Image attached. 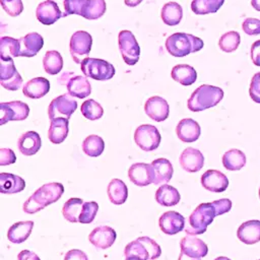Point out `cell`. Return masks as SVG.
I'll list each match as a JSON object with an SVG mask.
<instances>
[{
	"label": "cell",
	"instance_id": "7",
	"mask_svg": "<svg viewBox=\"0 0 260 260\" xmlns=\"http://www.w3.org/2000/svg\"><path fill=\"white\" fill-rule=\"evenodd\" d=\"M119 49L124 62L130 66L135 65L139 60L140 47L130 30H121L118 36Z\"/></svg>",
	"mask_w": 260,
	"mask_h": 260
},
{
	"label": "cell",
	"instance_id": "4",
	"mask_svg": "<svg viewBox=\"0 0 260 260\" xmlns=\"http://www.w3.org/2000/svg\"><path fill=\"white\" fill-rule=\"evenodd\" d=\"M223 98L220 87L202 84L197 87L188 100V109L192 112H201L216 106Z\"/></svg>",
	"mask_w": 260,
	"mask_h": 260
},
{
	"label": "cell",
	"instance_id": "31",
	"mask_svg": "<svg viewBox=\"0 0 260 260\" xmlns=\"http://www.w3.org/2000/svg\"><path fill=\"white\" fill-rule=\"evenodd\" d=\"M171 75L175 81L183 85H191L197 79L196 70L187 64H179L174 66Z\"/></svg>",
	"mask_w": 260,
	"mask_h": 260
},
{
	"label": "cell",
	"instance_id": "39",
	"mask_svg": "<svg viewBox=\"0 0 260 260\" xmlns=\"http://www.w3.org/2000/svg\"><path fill=\"white\" fill-rule=\"evenodd\" d=\"M105 149V142L102 137L98 135H88L82 142V150L88 156H99Z\"/></svg>",
	"mask_w": 260,
	"mask_h": 260
},
{
	"label": "cell",
	"instance_id": "37",
	"mask_svg": "<svg viewBox=\"0 0 260 260\" xmlns=\"http://www.w3.org/2000/svg\"><path fill=\"white\" fill-rule=\"evenodd\" d=\"M83 200L80 198H70L68 199L62 208V214L70 222H77L79 215L82 211Z\"/></svg>",
	"mask_w": 260,
	"mask_h": 260
},
{
	"label": "cell",
	"instance_id": "27",
	"mask_svg": "<svg viewBox=\"0 0 260 260\" xmlns=\"http://www.w3.org/2000/svg\"><path fill=\"white\" fill-rule=\"evenodd\" d=\"M66 87L69 94L78 99H84L91 92V86L88 79L81 75L72 76L67 82Z\"/></svg>",
	"mask_w": 260,
	"mask_h": 260
},
{
	"label": "cell",
	"instance_id": "8",
	"mask_svg": "<svg viewBox=\"0 0 260 260\" xmlns=\"http://www.w3.org/2000/svg\"><path fill=\"white\" fill-rule=\"evenodd\" d=\"M92 45L91 36L84 30H77L70 39V54L75 63L80 64L87 58Z\"/></svg>",
	"mask_w": 260,
	"mask_h": 260
},
{
	"label": "cell",
	"instance_id": "16",
	"mask_svg": "<svg viewBox=\"0 0 260 260\" xmlns=\"http://www.w3.org/2000/svg\"><path fill=\"white\" fill-rule=\"evenodd\" d=\"M144 111L150 119L155 122H162L169 117L170 108L165 99L154 95L145 102Z\"/></svg>",
	"mask_w": 260,
	"mask_h": 260
},
{
	"label": "cell",
	"instance_id": "46",
	"mask_svg": "<svg viewBox=\"0 0 260 260\" xmlns=\"http://www.w3.org/2000/svg\"><path fill=\"white\" fill-rule=\"evenodd\" d=\"M2 8L10 16H18L23 10L21 0H0Z\"/></svg>",
	"mask_w": 260,
	"mask_h": 260
},
{
	"label": "cell",
	"instance_id": "18",
	"mask_svg": "<svg viewBox=\"0 0 260 260\" xmlns=\"http://www.w3.org/2000/svg\"><path fill=\"white\" fill-rule=\"evenodd\" d=\"M201 184L210 192L220 193L228 188L229 179L217 170H208L201 176Z\"/></svg>",
	"mask_w": 260,
	"mask_h": 260
},
{
	"label": "cell",
	"instance_id": "20",
	"mask_svg": "<svg viewBox=\"0 0 260 260\" xmlns=\"http://www.w3.org/2000/svg\"><path fill=\"white\" fill-rule=\"evenodd\" d=\"M180 165L183 170L189 173H195L200 171L204 166V156L200 150L187 147L180 155Z\"/></svg>",
	"mask_w": 260,
	"mask_h": 260
},
{
	"label": "cell",
	"instance_id": "55",
	"mask_svg": "<svg viewBox=\"0 0 260 260\" xmlns=\"http://www.w3.org/2000/svg\"><path fill=\"white\" fill-rule=\"evenodd\" d=\"M251 4L254 9L260 11V0H251Z\"/></svg>",
	"mask_w": 260,
	"mask_h": 260
},
{
	"label": "cell",
	"instance_id": "40",
	"mask_svg": "<svg viewBox=\"0 0 260 260\" xmlns=\"http://www.w3.org/2000/svg\"><path fill=\"white\" fill-rule=\"evenodd\" d=\"M224 0H193L191 9L195 14L203 15L216 12L223 4Z\"/></svg>",
	"mask_w": 260,
	"mask_h": 260
},
{
	"label": "cell",
	"instance_id": "9",
	"mask_svg": "<svg viewBox=\"0 0 260 260\" xmlns=\"http://www.w3.org/2000/svg\"><path fill=\"white\" fill-rule=\"evenodd\" d=\"M73 98L74 96L69 93H64L52 100L48 108L50 120L55 118L69 119L77 109V102Z\"/></svg>",
	"mask_w": 260,
	"mask_h": 260
},
{
	"label": "cell",
	"instance_id": "56",
	"mask_svg": "<svg viewBox=\"0 0 260 260\" xmlns=\"http://www.w3.org/2000/svg\"><path fill=\"white\" fill-rule=\"evenodd\" d=\"M178 260H200V258H190V257H187V256H184V255L180 254Z\"/></svg>",
	"mask_w": 260,
	"mask_h": 260
},
{
	"label": "cell",
	"instance_id": "44",
	"mask_svg": "<svg viewBox=\"0 0 260 260\" xmlns=\"http://www.w3.org/2000/svg\"><path fill=\"white\" fill-rule=\"evenodd\" d=\"M99 210V205L96 202L94 201H90V202H84L83 203V207H82V211L79 215V219L78 222L80 223H90Z\"/></svg>",
	"mask_w": 260,
	"mask_h": 260
},
{
	"label": "cell",
	"instance_id": "57",
	"mask_svg": "<svg viewBox=\"0 0 260 260\" xmlns=\"http://www.w3.org/2000/svg\"><path fill=\"white\" fill-rule=\"evenodd\" d=\"M214 260H231V259L228 258V257H224V256H219V257L215 258Z\"/></svg>",
	"mask_w": 260,
	"mask_h": 260
},
{
	"label": "cell",
	"instance_id": "59",
	"mask_svg": "<svg viewBox=\"0 0 260 260\" xmlns=\"http://www.w3.org/2000/svg\"><path fill=\"white\" fill-rule=\"evenodd\" d=\"M259 197H260V188H259Z\"/></svg>",
	"mask_w": 260,
	"mask_h": 260
},
{
	"label": "cell",
	"instance_id": "21",
	"mask_svg": "<svg viewBox=\"0 0 260 260\" xmlns=\"http://www.w3.org/2000/svg\"><path fill=\"white\" fill-rule=\"evenodd\" d=\"M19 40L21 57H35L44 46V39L38 32H29Z\"/></svg>",
	"mask_w": 260,
	"mask_h": 260
},
{
	"label": "cell",
	"instance_id": "52",
	"mask_svg": "<svg viewBox=\"0 0 260 260\" xmlns=\"http://www.w3.org/2000/svg\"><path fill=\"white\" fill-rule=\"evenodd\" d=\"M17 260H41V259L36 253L30 252L28 250H22L17 255Z\"/></svg>",
	"mask_w": 260,
	"mask_h": 260
},
{
	"label": "cell",
	"instance_id": "30",
	"mask_svg": "<svg viewBox=\"0 0 260 260\" xmlns=\"http://www.w3.org/2000/svg\"><path fill=\"white\" fill-rule=\"evenodd\" d=\"M68 119L55 118L51 120L48 130V138L52 143H62L68 135Z\"/></svg>",
	"mask_w": 260,
	"mask_h": 260
},
{
	"label": "cell",
	"instance_id": "49",
	"mask_svg": "<svg viewBox=\"0 0 260 260\" xmlns=\"http://www.w3.org/2000/svg\"><path fill=\"white\" fill-rule=\"evenodd\" d=\"M16 160V156L13 150L9 148H1L0 149V166H7L14 164Z\"/></svg>",
	"mask_w": 260,
	"mask_h": 260
},
{
	"label": "cell",
	"instance_id": "41",
	"mask_svg": "<svg viewBox=\"0 0 260 260\" xmlns=\"http://www.w3.org/2000/svg\"><path fill=\"white\" fill-rule=\"evenodd\" d=\"M107 5L105 0H87L81 16L86 19H98L106 12Z\"/></svg>",
	"mask_w": 260,
	"mask_h": 260
},
{
	"label": "cell",
	"instance_id": "12",
	"mask_svg": "<svg viewBox=\"0 0 260 260\" xmlns=\"http://www.w3.org/2000/svg\"><path fill=\"white\" fill-rule=\"evenodd\" d=\"M0 83L8 90H17L22 84V78L15 68L13 60L2 61L0 64Z\"/></svg>",
	"mask_w": 260,
	"mask_h": 260
},
{
	"label": "cell",
	"instance_id": "35",
	"mask_svg": "<svg viewBox=\"0 0 260 260\" xmlns=\"http://www.w3.org/2000/svg\"><path fill=\"white\" fill-rule=\"evenodd\" d=\"M160 17L162 21L168 25L179 24L183 17L182 6L177 2L166 3L161 8Z\"/></svg>",
	"mask_w": 260,
	"mask_h": 260
},
{
	"label": "cell",
	"instance_id": "13",
	"mask_svg": "<svg viewBox=\"0 0 260 260\" xmlns=\"http://www.w3.org/2000/svg\"><path fill=\"white\" fill-rule=\"evenodd\" d=\"M36 16L41 23L45 25H51L60 17H64V13L61 11L57 1L46 0L38 5Z\"/></svg>",
	"mask_w": 260,
	"mask_h": 260
},
{
	"label": "cell",
	"instance_id": "29",
	"mask_svg": "<svg viewBox=\"0 0 260 260\" xmlns=\"http://www.w3.org/2000/svg\"><path fill=\"white\" fill-rule=\"evenodd\" d=\"M25 188V182L19 176L1 173L0 174V192L2 194H14L21 192Z\"/></svg>",
	"mask_w": 260,
	"mask_h": 260
},
{
	"label": "cell",
	"instance_id": "14",
	"mask_svg": "<svg viewBox=\"0 0 260 260\" xmlns=\"http://www.w3.org/2000/svg\"><path fill=\"white\" fill-rule=\"evenodd\" d=\"M180 248V254L190 258H202L206 256L208 252L207 245L201 239L191 235H188L181 240Z\"/></svg>",
	"mask_w": 260,
	"mask_h": 260
},
{
	"label": "cell",
	"instance_id": "19",
	"mask_svg": "<svg viewBox=\"0 0 260 260\" xmlns=\"http://www.w3.org/2000/svg\"><path fill=\"white\" fill-rule=\"evenodd\" d=\"M128 177L130 181L138 187H144L153 183L151 166L148 164H133L128 170Z\"/></svg>",
	"mask_w": 260,
	"mask_h": 260
},
{
	"label": "cell",
	"instance_id": "51",
	"mask_svg": "<svg viewBox=\"0 0 260 260\" xmlns=\"http://www.w3.org/2000/svg\"><path fill=\"white\" fill-rule=\"evenodd\" d=\"M251 59L256 66H260V40L254 42L251 46Z\"/></svg>",
	"mask_w": 260,
	"mask_h": 260
},
{
	"label": "cell",
	"instance_id": "54",
	"mask_svg": "<svg viewBox=\"0 0 260 260\" xmlns=\"http://www.w3.org/2000/svg\"><path fill=\"white\" fill-rule=\"evenodd\" d=\"M125 4L129 7H135L142 2V0H124Z\"/></svg>",
	"mask_w": 260,
	"mask_h": 260
},
{
	"label": "cell",
	"instance_id": "58",
	"mask_svg": "<svg viewBox=\"0 0 260 260\" xmlns=\"http://www.w3.org/2000/svg\"><path fill=\"white\" fill-rule=\"evenodd\" d=\"M125 260H142V259H140V258H138V257H127Z\"/></svg>",
	"mask_w": 260,
	"mask_h": 260
},
{
	"label": "cell",
	"instance_id": "17",
	"mask_svg": "<svg viewBox=\"0 0 260 260\" xmlns=\"http://www.w3.org/2000/svg\"><path fill=\"white\" fill-rule=\"evenodd\" d=\"M116 237L117 234L114 229L108 225H101L90 232L88 240L98 249H108L114 244Z\"/></svg>",
	"mask_w": 260,
	"mask_h": 260
},
{
	"label": "cell",
	"instance_id": "15",
	"mask_svg": "<svg viewBox=\"0 0 260 260\" xmlns=\"http://www.w3.org/2000/svg\"><path fill=\"white\" fill-rule=\"evenodd\" d=\"M158 225L162 233L167 235H176L184 230L185 218L177 211H167L159 216Z\"/></svg>",
	"mask_w": 260,
	"mask_h": 260
},
{
	"label": "cell",
	"instance_id": "38",
	"mask_svg": "<svg viewBox=\"0 0 260 260\" xmlns=\"http://www.w3.org/2000/svg\"><path fill=\"white\" fill-rule=\"evenodd\" d=\"M44 69L48 74H58L63 68V59L59 52L48 51L43 58Z\"/></svg>",
	"mask_w": 260,
	"mask_h": 260
},
{
	"label": "cell",
	"instance_id": "2",
	"mask_svg": "<svg viewBox=\"0 0 260 260\" xmlns=\"http://www.w3.org/2000/svg\"><path fill=\"white\" fill-rule=\"evenodd\" d=\"M64 192V187L61 183H48L40 187L28 199L23 203L22 209L24 212L32 214L46 206L56 202L61 198Z\"/></svg>",
	"mask_w": 260,
	"mask_h": 260
},
{
	"label": "cell",
	"instance_id": "23",
	"mask_svg": "<svg viewBox=\"0 0 260 260\" xmlns=\"http://www.w3.org/2000/svg\"><path fill=\"white\" fill-rule=\"evenodd\" d=\"M237 237L247 245L258 243L260 241V220L252 219L243 222L237 231Z\"/></svg>",
	"mask_w": 260,
	"mask_h": 260
},
{
	"label": "cell",
	"instance_id": "60",
	"mask_svg": "<svg viewBox=\"0 0 260 260\" xmlns=\"http://www.w3.org/2000/svg\"><path fill=\"white\" fill-rule=\"evenodd\" d=\"M259 260H260V259H259Z\"/></svg>",
	"mask_w": 260,
	"mask_h": 260
},
{
	"label": "cell",
	"instance_id": "45",
	"mask_svg": "<svg viewBox=\"0 0 260 260\" xmlns=\"http://www.w3.org/2000/svg\"><path fill=\"white\" fill-rule=\"evenodd\" d=\"M63 9H64V17L70 14H77L81 16V12L87 3V0H61Z\"/></svg>",
	"mask_w": 260,
	"mask_h": 260
},
{
	"label": "cell",
	"instance_id": "33",
	"mask_svg": "<svg viewBox=\"0 0 260 260\" xmlns=\"http://www.w3.org/2000/svg\"><path fill=\"white\" fill-rule=\"evenodd\" d=\"M181 199L179 191L168 184H162L155 192V200L164 206H173L179 203Z\"/></svg>",
	"mask_w": 260,
	"mask_h": 260
},
{
	"label": "cell",
	"instance_id": "10",
	"mask_svg": "<svg viewBox=\"0 0 260 260\" xmlns=\"http://www.w3.org/2000/svg\"><path fill=\"white\" fill-rule=\"evenodd\" d=\"M135 143L144 151H152L160 143V134L156 127L152 125H140L134 133Z\"/></svg>",
	"mask_w": 260,
	"mask_h": 260
},
{
	"label": "cell",
	"instance_id": "32",
	"mask_svg": "<svg viewBox=\"0 0 260 260\" xmlns=\"http://www.w3.org/2000/svg\"><path fill=\"white\" fill-rule=\"evenodd\" d=\"M109 199L116 205L123 204L128 197V188L120 179H113L107 188Z\"/></svg>",
	"mask_w": 260,
	"mask_h": 260
},
{
	"label": "cell",
	"instance_id": "6",
	"mask_svg": "<svg viewBox=\"0 0 260 260\" xmlns=\"http://www.w3.org/2000/svg\"><path fill=\"white\" fill-rule=\"evenodd\" d=\"M82 73L94 80H108L115 74L114 66L103 59L85 58L80 63Z\"/></svg>",
	"mask_w": 260,
	"mask_h": 260
},
{
	"label": "cell",
	"instance_id": "5",
	"mask_svg": "<svg viewBox=\"0 0 260 260\" xmlns=\"http://www.w3.org/2000/svg\"><path fill=\"white\" fill-rule=\"evenodd\" d=\"M125 257H138L142 260H154L161 254L159 245L148 237H140L130 242L124 250Z\"/></svg>",
	"mask_w": 260,
	"mask_h": 260
},
{
	"label": "cell",
	"instance_id": "42",
	"mask_svg": "<svg viewBox=\"0 0 260 260\" xmlns=\"http://www.w3.org/2000/svg\"><path fill=\"white\" fill-rule=\"evenodd\" d=\"M240 43H241L240 34L235 31V30H231V31H228V32L223 34L219 38L218 46H219L221 51L226 52V53H231V52H234L238 49Z\"/></svg>",
	"mask_w": 260,
	"mask_h": 260
},
{
	"label": "cell",
	"instance_id": "28",
	"mask_svg": "<svg viewBox=\"0 0 260 260\" xmlns=\"http://www.w3.org/2000/svg\"><path fill=\"white\" fill-rule=\"evenodd\" d=\"M32 228L34 221L31 220L15 222L9 228L7 232V239L13 244L23 243L29 237Z\"/></svg>",
	"mask_w": 260,
	"mask_h": 260
},
{
	"label": "cell",
	"instance_id": "43",
	"mask_svg": "<svg viewBox=\"0 0 260 260\" xmlns=\"http://www.w3.org/2000/svg\"><path fill=\"white\" fill-rule=\"evenodd\" d=\"M80 111H81V114L83 115V117H85L86 119L91 120V121L102 118V116L104 114L103 107L92 99H89V100H86L85 102H83L81 105Z\"/></svg>",
	"mask_w": 260,
	"mask_h": 260
},
{
	"label": "cell",
	"instance_id": "22",
	"mask_svg": "<svg viewBox=\"0 0 260 260\" xmlns=\"http://www.w3.org/2000/svg\"><path fill=\"white\" fill-rule=\"evenodd\" d=\"M200 132L201 130L199 124L191 118L181 120L176 127V133L179 139L183 142L196 141L200 136Z\"/></svg>",
	"mask_w": 260,
	"mask_h": 260
},
{
	"label": "cell",
	"instance_id": "34",
	"mask_svg": "<svg viewBox=\"0 0 260 260\" xmlns=\"http://www.w3.org/2000/svg\"><path fill=\"white\" fill-rule=\"evenodd\" d=\"M19 40L11 37H2L0 39V59L2 61L13 60V58L19 56Z\"/></svg>",
	"mask_w": 260,
	"mask_h": 260
},
{
	"label": "cell",
	"instance_id": "24",
	"mask_svg": "<svg viewBox=\"0 0 260 260\" xmlns=\"http://www.w3.org/2000/svg\"><path fill=\"white\" fill-rule=\"evenodd\" d=\"M150 166L153 174V184H165L172 179L174 170L169 159L164 157L156 158L151 161Z\"/></svg>",
	"mask_w": 260,
	"mask_h": 260
},
{
	"label": "cell",
	"instance_id": "26",
	"mask_svg": "<svg viewBox=\"0 0 260 260\" xmlns=\"http://www.w3.org/2000/svg\"><path fill=\"white\" fill-rule=\"evenodd\" d=\"M50 90V82L45 77H35L29 79L23 86L22 92L29 99H41Z\"/></svg>",
	"mask_w": 260,
	"mask_h": 260
},
{
	"label": "cell",
	"instance_id": "25",
	"mask_svg": "<svg viewBox=\"0 0 260 260\" xmlns=\"http://www.w3.org/2000/svg\"><path fill=\"white\" fill-rule=\"evenodd\" d=\"M42 146V140L40 135L35 131H27L20 135L17 141V147L19 151L24 155L36 154Z\"/></svg>",
	"mask_w": 260,
	"mask_h": 260
},
{
	"label": "cell",
	"instance_id": "47",
	"mask_svg": "<svg viewBox=\"0 0 260 260\" xmlns=\"http://www.w3.org/2000/svg\"><path fill=\"white\" fill-rule=\"evenodd\" d=\"M243 30L249 36H255L260 34V19L248 17L243 21Z\"/></svg>",
	"mask_w": 260,
	"mask_h": 260
},
{
	"label": "cell",
	"instance_id": "11",
	"mask_svg": "<svg viewBox=\"0 0 260 260\" xmlns=\"http://www.w3.org/2000/svg\"><path fill=\"white\" fill-rule=\"evenodd\" d=\"M1 119L0 124L3 125L8 121H22L27 118L29 114L28 106L20 101H13L9 103H1Z\"/></svg>",
	"mask_w": 260,
	"mask_h": 260
},
{
	"label": "cell",
	"instance_id": "36",
	"mask_svg": "<svg viewBox=\"0 0 260 260\" xmlns=\"http://www.w3.org/2000/svg\"><path fill=\"white\" fill-rule=\"evenodd\" d=\"M222 165L229 171H239L246 165V155L240 149L228 150L222 156Z\"/></svg>",
	"mask_w": 260,
	"mask_h": 260
},
{
	"label": "cell",
	"instance_id": "1",
	"mask_svg": "<svg viewBox=\"0 0 260 260\" xmlns=\"http://www.w3.org/2000/svg\"><path fill=\"white\" fill-rule=\"evenodd\" d=\"M231 208L232 201L228 198L199 204L189 216V226L185 229L186 234L196 236L205 233L215 216L226 213Z\"/></svg>",
	"mask_w": 260,
	"mask_h": 260
},
{
	"label": "cell",
	"instance_id": "3",
	"mask_svg": "<svg viewBox=\"0 0 260 260\" xmlns=\"http://www.w3.org/2000/svg\"><path fill=\"white\" fill-rule=\"evenodd\" d=\"M203 41L186 32H175L166 41V49L173 56L182 58L190 53H195L203 48Z\"/></svg>",
	"mask_w": 260,
	"mask_h": 260
},
{
	"label": "cell",
	"instance_id": "50",
	"mask_svg": "<svg viewBox=\"0 0 260 260\" xmlns=\"http://www.w3.org/2000/svg\"><path fill=\"white\" fill-rule=\"evenodd\" d=\"M64 260H88L87 255L78 249H72L65 254Z\"/></svg>",
	"mask_w": 260,
	"mask_h": 260
},
{
	"label": "cell",
	"instance_id": "48",
	"mask_svg": "<svg viewBox=\"0 0 260 260\" xmlns=\"http://www.w3.org/2000/svg\"><path fill=\"white\" fill-rule=\"evenodd\" d=\"M249 94L255 103L260 104V72L256 73L252 77L249 88Z\"/></svg>",
	"mask_w": 260,
	"mask_h": 260
},
{
	"label": "cell",
	"instance_id": "53",
	"mask_svg": "<svg viewBox=\"0 0 260 260\" xmlns=\"http://www.w3.org/2000/svg\"><path fill=\"white\" fill-rule=\"evenodd\" d=\"M72 77V72H64L62 74V76L58 79L59 83L62 84V85H66L67 82L69 81V79Z\"/></svg>",
	"mask_w": 260,
	"mask_h": 260
}]
</instances>
